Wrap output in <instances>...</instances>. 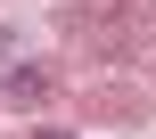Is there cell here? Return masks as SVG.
Segmentation results:
<instances>
[{
	"mask_svg": "<svg viewBox=\"0 0 156 139\" xmlns=\"http://www.w3.org/2000/svg\"><path fill=\"white\" fill-rule=\"evenodd\" d=\"M0 57H8V25H0Z\"/></svg>",
	"mask_w": 156,
	"mask_h": 139,
	"instance_id": "obj_3",
	"label": "cell"
},
{
	"mask_svg": "<svg viewBox=\"0 0 156 139\" xmlns=\"http://www.w3.org/2000/svg\"><path fill=\"white\" fill-rule=\"evenodd\" d=\"M25 139H74V131H58V123H41V131H25Z\"/></svg>",
	"mask_w": 156,
	"mask_h": 139,
	"instance_id": "obj_2",
	"label": "cell"
},
{
	"mask_svg": "<svg viewBox=\"0 0 156 139\" xmlns=\"http://www.w3.org/2000/svg\"><path fill=\"white\" fill-rule=\"evenodd\" d=\"M58 82H66L58 66H8V74H0V98H8V107H41Z\"/></svg>",
	"mask_w": 156,
	"mask_h": 139,
	"instance_id": "obj_1",
	"label": "cell"
}]
</instances>
